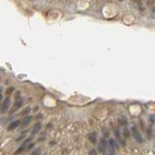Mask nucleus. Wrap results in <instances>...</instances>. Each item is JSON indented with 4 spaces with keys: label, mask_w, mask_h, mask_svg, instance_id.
I'll return each mask as SVG.
<instances>
[{
    "label": "nucleus",
    "mask_w": 155,
    "mask_h": 155,
    "mask_svg": "<svg viewBox=\"0 0 155 155\" xmlns=\"http://www.w3.org/2000/svg\"><path fill=\"white\" fill-rule=\"evenodd\" d=\"M32 119H33V116H27V117H25L24 119L23 120V122H22L20 127L21 128H24L26 126H27V125L30 124L31 122L32 121Z\"/></svg>",
    "instance_id": "nucleus-5"
},
{
    "label": "nucleus",
    "mask_w": 155,
    "mask_h": 155,
    "mask_svg": "<svg viewBox=\"0 0 155 155\" xmlns=\"http://www.w3.org/2000/svg\"><path fill=\"white\" fill-rule=\"evenodd\" d=\"M109 155H115V154H109Z\"/></svg>",
    "instance_id": "nucleus-16"
},
{
    "label": "nucleus",
    "mask_w": 155,
    "mask_h": 155,
    "mask_svg": "<svg viewBox=\"0 0 155 155\" xmlns=\"http://www.w3.org/2000/svg\"><path fill=\"white\" fill-rule=\"evenodd\" d=\"M109 144L114 149L118 148V147H119V144H118V143L115 141V139H109Z\"/></svg>",
    "instance_id": "nucleus-8"
},
{
    "label": "nucleus",
    "mask_w": 155,
    "mask_h": 155,
    "mask_svg": "<svg viewBox=\"0 0 155 155\" xmlns=\"http://www.w3.org/2000/svg\"><path fill=\"white\" fill-rule=\"evenodd\" d=\"M89 139L91 141L92 143H96V141H97V136H96V133L94 132H92L89 135Z\"/></svg>",
    "instance_id": "nucleus-9"
},
{
    "label": "nucleus",
    "mask_w": 155,
    "mask_h": 155,
    "mask_svg": "<svg viewBox=\"0 0 155 155\" xmlns=\"http://www.w3.org/2000/svg\"><path fill=\"white\" fill-rule=\"evenodd\" d=\"M150 121H151V122L153 124L154 123V114H152V115L150 116Z\"/></svg>",
    "instance_id": "nucleus-12"
},
{
    "label": "nucleus",
    "mask_w": 155,
    "mask_h": 155,
    "mask_svg": "<svg viewBox=\"0 0 155 155\" xmlns=\"http://www.w3.org/2000/svg\"><path fill=\"white\" fill-rule=\"evenodd\" d=\"M2 99V94H1V93H0V102H1Z\"/></svg>",
    "instance_id": "nucleus-15"
},
{
    "label": "nucleus",
    "mask_w": 155,
    "mask_h": 155,
    "mask_svg": "<svg viewBox=\"0 0 155 155\" xmlns=\"http://www.w3.org/2000/svg\"><path fill=\"white\" fill-rule=\"evenodd\" d=\"M41 123L38 122V123H36L34 129H33V130L31 132V135L32 136H34L37 133H38V132L41 130Z\"/></svg>",
    "instance_id": "nucleus-6"
},
{
    "label": "nucleus",
    "mask_w": 155,
    "mask_h": 155,
    "mask_svg": "<svg viewBox=\"0 0 155 155\" xmlns=\"http://www.w3.org/2000/svg\"><path fill=\"white\" fill-rule=\"evenodd\" d=\"M132 134H133L134 138H135V139L136 140V141H137L138 143H143V139L142 138L141 135H140V133L139 132V131L137 130V129H136V126H133L132 128Z\"/></svg>",
    "instance_id": "nucleus-2"
},
{
    "label": "nucleus",
    "mask_w": 155,
    "mask_h": 155,
    "mask_svg": "<svg viewBox=\"0 0 155 155\" xmlns=\"http://www.w3.org/2000/svg\"><path fill=\"white\" fill-rule=\"evenodd\" d=\"M20 124V120H16V121H13L8 126V130L9 131H12V130H16V129L19 126Z\"/></svg>",
    "instance_id": "nucleus-4"
},
{
    "label": "nucleus",
    "mask_w": 155,
    "mask_h": 155,
    "mask_svg": "<svg viewBox=\"0 0 155 155\" xmlns=\"http://www.w3.org/2000/svg\"><path fill=\"white\" fill-rule=\"evenodd\" d=\"M123 135H124V136L125 137H126V138H128L129 136H130V131H129L127 129H125V130H124V132H123Z\"/></svg>",
    "instance_id": "nucleus-11"
},
{
    "label": "nucleus",
    "mask_w": 155,
    "mask_h": 155,
    "mask_svg": "<svg viewBox=\"0 0 155 155\" xmlns=\"http://www.w3.org/2000/svg\"><path fill=\"white\" fill-rule=\"evenodd\" d=\"M99 147H100V150L101 151H104L105 150V141L104 139H101V143H100V146H99Z\"/></svg>",
    "instance_id": "nucleus-10"
},
{
    "label": "nucleus",
    "mask_w": 155,
    "mask_h": 155,
    "mask_svg": "<svg viewBox=\"0 0 155 155\" xmlns=\"http://www.w3.org/2000/svg\"><path fill=\"white\" fill-rule=\"evenodd\" d=\"M31 139H26L25 141L23 143V144H22L20 147H19V149L17 150V151H16V154H19V153H21L22 151H23L24 149H26V147H27V145L28 144V143L31 141Z\"/></svg>",
    "instance_id": "nucleus-7"
},
{
    "label": "nucleus",
    "mask_w": 155,
    "mask_h": 155,
    "mask_svg": "<svg viewBox=\"0 0 155 155\" xmlns=\"http://www.w3.org/2000/svg\"><path fill=\"white\" fill-rule=\"evenodd\" d=\"M10 102H11V100H10V98H6L4 101H3L2 103V105L1 107V112L2 113H6L7 111H8L9 108V105H10Z\"/></svg>",
    "instance_id": "nucleus-3"
},
{
    "label": "nucleus",
    "mask_w": 155,
    "mask_h": 155,
    "mask_svg": "<svg viewBox=\"0 0 155 155\" xmlns=\"http://www.w3.org/2000/svg\"><path fill=\"white\" fill-rule=\"evenodd\" d=\"M29 111H30V108H27L25 110H24V112L22 113L21 115H24L25 113H28V112H29Z\"/></svg>",
    "instance_id": "nucleus-13"
},
{
    "label": "nucleus",
    "mask_w": 155,
    "mask_h": 155,
    "mask_svg": "<svg viewBox=\"0 0 155 155\" xmlns=\"http://www.w3.org/2000/svg\"><path fill=\"white\" fill-rule=\"evenodd\" d=\"M23 103H24V100L22 98H18L14 102V105L13 108L11 109V112H15L16 111H17L18 109H20L21 108V106L23 105Z\"/></svg>",
    "instance_id": "nucleus-1"
},
{
    "label": "nucleus",
    "mask_w": 155,
    "mask_h": 155,
    "mask_svg": "<svg viewBox=\"0 0 155 155\" xmlns=\"http://www.w3.org/2000/svg\"><path fill=\"white\" fill-rule=\"evenodd\" d=\"M34 143H33V144H32V143H31V144L27 147V150H31V147H34Z\"/></svg>",
    "instance_id": "nucleus-14"
}]
</instances>
